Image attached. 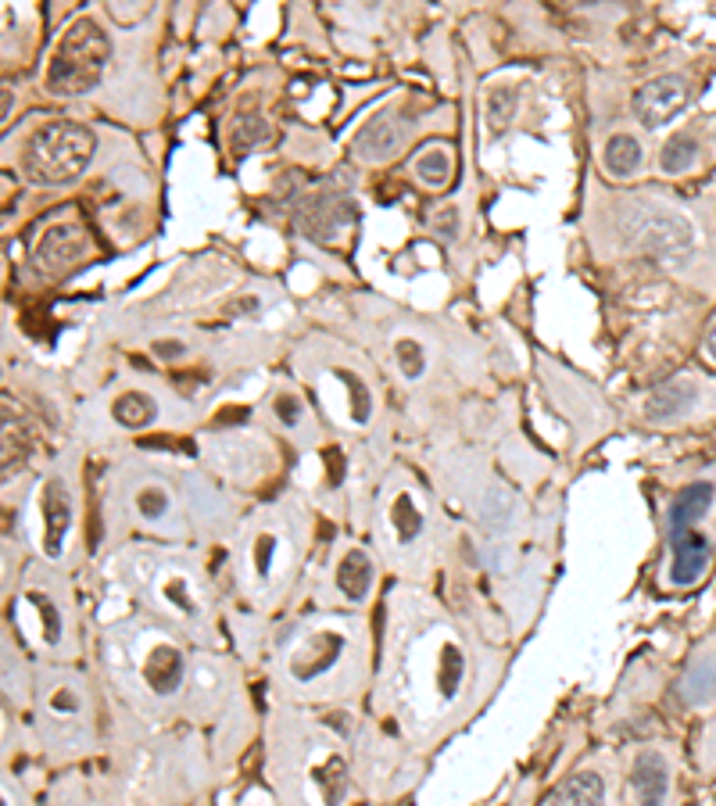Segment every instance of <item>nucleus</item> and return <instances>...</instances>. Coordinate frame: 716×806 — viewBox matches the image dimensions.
Returning <instances> with one entry per match:
<instances>
[{
	"instance_id": "obj_1",
	"label": "nucleus",
	"mask_w": 716,
	"mask_h": 806,
	"mask_svg": "<svg viewBox=\"0 0 716 806\" xmlns=\"http://www.w3.org/2000/svg\"><path fill=\"white\" fill-rule=\"evenodd\" d=\"M93 158V133L79 122H47L25 151V173L36 184L62 187L82 176Z\"/></svg>"
},
{
	"instance_id": "obj_2",
	"label": "nucleus",
	"mask_w": 716,
	"mask_h": 806,
	"mask_svg": "<svg viewBox=\"0 0 716 806\" xmlns=\"http://www.w3.org/2000/svg\"><path fill=\"white\" fill-rule=\"evenodd\" d=\"M108 36L101 33V25L90 19H79L73 30L65 33V40L54 51V62L47 68V90L54 97H79L90 93L101 82L108 68Z\"/></svg>"
},
{
	"instance_id": "obj_3",
	"label": "nucleus",
	"mask_w": 716,
	"mask_h": 806,
	"mask_svg": "<svg viewBox=\"0 0 716 806\" xmlns=\"http://www.w3.org/2000/svg\"><path fill=\"white\" fill-rule=\"evenodd\" d=\"M709 506H713V484L709 481L687 484V488L678 492V498L670 503V549H673L670 581L678 588L695 585L713 560L709 541L702 534H695V523L706 517Z\"/></svg>"
},
{
	"instance_id": "obj_4",
	"label": "nucleus",
	"mask_w": 716,
	"mask_h": 806,
	"mask_svg": "<svg viewBox=\"0 0 716 806\" xmlns=\"http://www.w3.org/2000/svg\"><path fill=\"white\" fill-rule=\"evenodd\" d=\"M620 222L630 244H638L641 252H649L663 262H684L695 247L692 222L678 208H667L659 201H627Z\"/></svg>"
},
{
	"instance_id": "obj_5",
	"label": "nucleus",
	"mask_w": 716,
	"mask_h": 806,
	"mask_svg": "<svg viewBox=\"0 0 716 806\" xmlns=\"http://www.w3.org/2000/svg\"><path fill=\"white\" fill-rule=\"evenodd\" d=\"M684 104H687V82L681 76H656L630 97V108H635L638 122L649 130L667 126L673 115H681Z\"/></svg>"
},
{
	"instance_id": "obj_6",
	"label": "nucleus",
	"mask_w": 716,
	"mask_h": 806,
	"mask_svg": "<svg viewBox=\"0 0 716 806\" xmlns=\"http://www.w3.org/2000/svg\"><path fill=\"white\" fill-rule=\"evenodd\" d=\"M698 401V387L692 380H667L645 401V420L649 423H673Z\"/></svg>"
},
{
	"instance_id": "obj_7",
	"label": "nucleus",
	"mask_w": 716,
	"mask_h": 806,
	"mask_svg": "<svg viewBox=\"0 0 716 806\" xmlns=\"http://www.w3.org/2000/svg\"><path fill=\"white\" fill-rule=\"evenodd\" d=\"M635 792L641 806H663L667 792H670V768L659 753H641L635 763Z\"/></svg>"
},
{
	"instance_id": "obj_8",
	"label": "nucleus",
	"mask_w": 716,
	"mask_h": 806,
	"mask_svg": "<svg viewBox=\"0 0 716 806\" xmlns=\"http://www.w3.org/2000/svg\"><path fill=\"white\" fill-rule=\"evenodd\" d=\"M82 255V230L79 227H54L36 244V266L40 269H62L73 258Z\"/></svg>"
},
{
	"instance_id": "obj_9",
	"label": "nucleus",
	"mask_w": 716,
	"mask_h": 806,
	"mask_svg": "<svg viewBox=\"0 0 716 806\" xmlns=\"http://www.w3.org/2000/svg\"><path fill=\"white\" fill-rule=\"evenodd\" d=\"M44 520H47V541H44V549H47V555H62L65 531H68V523H73V506H68L62 481H51L47 484V492H44Z\"/></svg>"
},
{
	"instance_id": "obj_10",
	"label": "nucleus",
	"mask_w": 716,
	"mask_h": 806,
	"mask_svg": "<svg viewBox=\"0 0 716 806\" xmlns=\"http://www.w3.org/2000/svg\"><path fill=\"white\" fill-rule=\"evenodd\" d=\"M552 806H606V782L595 771H577L559 785Z\"/></svg>"
},
{
	"instance_id": "obj_11",
	"label": "nucleus",
	"mask_w": 716,
	"mask_h": 806,
	"mask_svg": "<svg viewBox=\"0 0 716 806\" xmlns=\"http://www.w3.org/2000/svg\"><path fill=\"white\" fill-rule=\"evenodd\" d=\"M401 133L390 119H373L366 130L355 136V155L366 162H384L398 151Z\"/></svg>"
},
{
	"instance_id": "obj_12",
	"label": "nucleus",
	"mask_w": 716,
	"mask_h": 806,
	"mask_svg": "<svg viewBox=\"0 0 716 806\" xmlns=\"http://www.w3.org/2000/svg\"><path fill=\"white\" fill-rule=\"evenodd\" d=\"M179 681H184V656H179V649L158 645L147 660V685L168 696V692L179 688Z\"/></svg>"
},
{
	"instance_id": "obj_13",
	"label": "nucleus",
	"mask_w": 716,
	"mask_h": 806,
	"mask_svg": "<svg viewBox=\"0 0 716 806\" xmlns=\"http://www.w3.org/2000/svg\"><path fill=\"white\" fill-rule=\"evenodd\" d=\"M337 585H341V592L348 595L351 603L366 599V592L373 585V563H370V555L362 552V549L348 552L341 570H337Z\"/></svg>"
},
{
	"instance_id": "obj_14",
	"label": "nucleus",
	"mask_w": 716,
	"mask_h": 806,
	"mask_svg": "<svg viewBox=\"0 0 716 806\" xmlns=\"http://www.w3.org/2000/svg\"><path fill=\"white\" fill-rule=\"evenodd\" d=\"M602 162H606V169L616 179L635 176L641 169V144L630 133H616L606 141V155H602Z\"/></svg>"
},
{
	"instance_id": "obj_15",
	"label": "nucleus",
	"mask_w": 716,
	"mask_h": 806,
	"mask_svg": "<svg viewBox=\"0 0 716 806\" xmlns=\"http://www.w3.org/2000/svg\"><path fill=\"white\" fill-rule=\"evenodd\" d=\"M716 696V656H706L687 666V674L681 681V699L687 706H702Z\"/></svg>"
},
{
	"instance_id": "obj_16",
	"label": "nucleus",
	"mask_w": 716,
	"mask_h": 806,
	"mask_svg": "<svg viewBox=\"0 0 716 806\" xmlns=\"http://www.w3.org/2000/svg\"><path fill=\"white\" fill-rule=\"evenodd\" d=\"M115 420L122 423V427H130V430H140V427H147L151 420H154V401L144 395V391H130V395H122L119 401H115Z\"/></svg>"
},
{
	"instance_id": "obj_17",
	"label": "nucleus",
	"mask_w": 716,
	"mask_h": 806,
	"mask_svg": "<svg viewBox=\"0 0 716 806\" xmlns=\"http://www.w3.org/2000/svg\"><path fill=\"white\" fill-rule=\"evenodd\" d=\"M695 155H698L695 141H692V136H687V133H681V136H673V141H667L663 158H659V165H663V173H667V176H678V173H684L687 165L695 162Z\"/></svg>"
},
{
	"instance_id": "obj_18",
	"label": "nucleus",
	"mask_w": 716,
	"mask_h": 806,
	"mask_svg": "<svg viewBox=\"0 0 716 806\" xmlns=\"http://www.w3.org/2000/svg\"><path fill=\"white\" fill-rule=\"evenodd\" d=\"M416 173L423 184L441 187V184H448V176H452V158H448L444 151H427V155L416 162Z\"/></svg>"
},
{
	"instance_id": "obj_19",
	"label": "nucleus",
	"mask_w": 716,
	"mask_h": 806,
	"mask_svg": "<svg viewBox=\"0 0 716 806\" xmlns=\"http://www.w3.org/2000/svg\"><path fill=\"white\" fill-rule=\"evenodd\" d=\"M513 108H516V93L513 90H495L491 93V130H505L509 126V119H513Z\"/></svg>"
},
{
	"instance_id": "obj_20",
	"label": "nucleus",
	"mask_w": 716,
	"mask_h": 806,
	"mask_svg": "<svg viewBox=\"0 0 716 806\" xmlns=\"http://www.w3.org/2000/svg\"><path fill=\"white\" fill-rule=\"evenodd\" d=\"M395 355H398V363H401V369H405V377H419V373H423V366H427V358H423V349H419L416 341H398V349H395Z\"/></svg>"
},
{
	"instance_id": "obj_21",
	"label": "nucleus",
	"mask_w": 716,
	"mask_h": 806,
	"mask_svg": "<svg viewBox=\"0 0 716 806\" xmlns=\"http://www.w3.org/2000/svg\"><path fill=\"white\" fill-rule=\"evenodd\" d=\"M136 506H140V512H144L147 520H158L162 512L168 509V498H165L162 488H147V492L136 495Z\"/></svg>"
},
{
	"instance_id": "obj_22",
	"label": "nucleus",
	"mask_w": 716,
	"mask_h": 806,
	"mask_svg": "<svg viewBox=\"0 0 716 806\" xmlns=\"http://www.w3.org/2000/svg\"><path fill=\"white\" fill-rule=\"evenodd\" d=\"M154 352H158L162 358H179V355H184V344H179V341H158V344H154Z\"/></svg>"
},
{
	"instance_id": "obj_23",
	"label": "nucleus",
	"mask_w": 716,
	"mask_h": 806,
	"mask_svg": "<svg viewBox=\"0 0 716 806\" xmlns=\"http://www.w3.org/2000/svg\"><path fill=\"white\" fill-rule=\"evenodd\" d=\"M276 412H279V416H284V420H287V423H294V420H298V412H294V401H290V398H279V406H276Z\"/></svg>"
},
{
	"instance_id": "obj_24",
	"label": "nucleus",
	"mask_w": 716,
	"mask_h": 806,
	"mask_svg": "<svg viewBox=\"0 0 716 806\" xmlns=\"http://www.w3.org/2000/svg\"><path fill=\"white\" fill-rule=\"evenodd\" d=\"M706 349H709V355L716 358V327L709 330V338H706Z\"/></svg>"
}]
</instances>
